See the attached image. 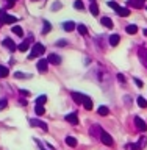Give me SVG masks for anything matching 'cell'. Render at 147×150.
Returning a JSON list of instances; mask_svg holds the SVG:
<instances>
[{
    "instance_id": "cell-24",
    "label": "cell",
    "mask_w": 147,
    "mask_h": 150,
    "mask_svg": "<svg viewBox=\"0 0 147 150\" xmlns=\"http://www.w3.org/2000/svg\"><path fill=\"white\" fill-rule=\"evenodd\" d=\"M52 30V23L50 22H47V21H44V28H42V35H47Z\"/></svg>"
},
{
    "instance_id": "cell-41",
    "label": "cell",
    "mask_w": 147,
    "mask_h": 150,
    "mask_svg": "<svg viewBox=\"0 0 147 150\" xmlns=\"http://www.w3.org/2000/svg\"><path fill=\"white\" fill-rule=\"evenodd\" d=\"M144 35H146V36H147V28H146V30H144Z\"/></svg>"
},
{
    "instance_id": "cell-26",
    "label": "cell",
    "mask_w": 147,
    "mask_h": 150,
    "mask_svg": "<svg viewBox=\"0 0 147 150\" xmlns=\"http://www.w3.org/2000/svg\"><path fill=\"white\" fill-rule=\"evenodd\" d=\"M77 30H78V33H80L82 36H85V35L88 33V28L85 27V25H82V23H78V25H77Z\"/></svg>"
},
{
    "instance_id": "cell-22",
    "label": "cell",
    "mask_w": 147,
    "mask_h": 150,
    "mask_svg": "<svg viewBox=\"0 0 147 150\" xmlns=\"http://www.w3.org/2000/svg\"><path fill=\"white\" fill-rule=\"evenodd\" d=\"M63 28H64L66 31H72L74 28H75V23H74V22H69V21H67V22H64V23H63Z\"/></svg>"
},
{
    "instance_id": "cell-7",
    "label": "cell",
    "mask_w": 147,
    "mask_h": 150,
    "mask_svg": "<svg viewBox=\"0 0 147 150\" xmlns=\"http://www.w3.org/2000/svg\"><path fill=\"white\" fill-rule=\"evenodd\" d=\"M135 125H136V128H138V130H141V131H147V124H146L143 119H141V117H138V116L135 117Z\"/></svg>"
},
{
    "instance_id": "cell-31",
    "label": "cell",
    "mask_w": 147,
    "mask_h": 150,
    "mask_svg": "<svg viewBox=\"0 0 147 150\" xmlns=\"http://www.w3.org/2000/svg\"><path fill=\"white\" fill-rule=\"evenodd\" d=\"M47 102V97L45 96H39L36 98V105H44V103Z\"/></svg>"
},
{
    "instance_id": "cell-9",
    "label": "cell",
    "mask_w": 147,
    "mask_h": 150,
    "mask_svg": "<svg viewBox=\"0 0 147 150\" xmlns=\"http://www.w3.org/2000/svg\"><path fill=\"white\" fill-rule=\"evenodd\" d=\"M114 11L119 14L121 17H127V16H130V9L129 8H122V6H119V5H117V8L114 9Z\"/></svg>"
},
{
    "instance_id": "cell-27",
    "label": "cell",
    "mask_w": 147,
    "mask_h": 150,
    "mask_svg": "<svg viewBox=\"0 0 147 150\" xmlns=\"http://www.w3.org/2000/svg\"><path fill=\"white\" fill-rule=\"evenodd\" d=\"M83 106L86 108L88 111H89V110H92V100H91V98H89V97H86V100L83 102Z\"/></svg>"
},
{
    "instance_id": "cell-34",
    "label": "cell",
    "mask_w": 147,
    "mask_h": 150,
    "mask_svg": "<svg viewBox=\"0 0 147 150\" xmlns=\"http://www.w3.org/2000/svg\"><path fill=\"white\" fill-rule=\"evenodd\" d=\"M6 105H8V102L5 100V98H0V110H5Z\"/></svg>"
},
{
    "instance_id": "cell-4",
    "label": "cell",
    "mask_w": 147,
    "mask_h": 150,
    "mask_svg": "<svg viewBox=\"0 0 147 150\" xmlns=\"http://www.w3.org/2000/svg\"><path fill=\"white\" fill-rule=\"evenodd\" d=\"M138 56H139V61L143 63V66L147 69V49L141 47V49L138 50Z\"/></svg>"
},
{
    "instance_id": "cell-15",
    "label": "cell",
    "mask_w": 147,
    "mask_h": 150,
    "mask_svg": "<svg viewBox=\"0 0 147 150\" xmlns=\"http://www.w3.org/2000/svg\"><path fill=\"white\" fill-rule=\"evenodd\" d=\"M30 42H31V36H28V38H27V41H23L22 44L19 45V50H21V52L28 50V44H30Z\"/></svg>"
},
{
    "instance_id": "cell-10",
    "label": "cell",
    "mask_w": 147,
    "mask_h": 150,
    "mask_svg": "<svg viewBox=\"0 0 147 150\" xmlns=\"http://www.w3.org/2000/svg\"><path fill=\"white\" fill-rule=\"evenodd\" d=\"M36 66H38V70H39V72H45L47 67H49V63H47V59H39L36 63Z\"/></svg>"
},
{
    "instance_id": "cell-11",
    "label": "cell",
    "mask_w": 147,
    "mask_h": 150,
    "mask_svg": "<svg viewBox=\"0 0 147 150\" xmlns=\"http://www.w3.org/2000/svg\"><path fill=\"white\" fill-rule=\"evenodd\" d=\"M72 98L75 100V103H83L86 100V96H85V94H80V92H72Z\"/></svg>"
},
{
    "instance_id": "cell-37",
    "label": "cell",
    "mask_w": 147,
    "mask_h": 150,
    "mask_svg": "<svg viewBox=\"0 0 147 150\" xmlns=\"http://www.w3.org/2000/svg\"><path fill=\"white\" fill-rule=\"evenodd\" d=\"M5 3H6V6H8V8L14 6V0H6V2H5Z\"/></svg>"
},
{
    "instance_id": "cell-36",
    "label": "cell",
    "mask_w": 147,
    "mask_h": 150,
    "mask_svg": "<svg viewBox=\"0 0 147 150\" xmlns=\"http://www.w3.org/2000/svg\"><path fill=\"white\" fill-rule=\"evenodd\" d=\"M117 78H119V81H121V83H125V77H124L122 74H117Z\"/></svg>"
},
{
    "instance_id": "cell-28",
    "label": "cell",
    "mask_w": 147,
    "mask_h": 150,
    "mask_svg": "<svg viewBox=\"0 0 147 150\" xmlns=\"http://www.w3.org/2000/svg\"><path fill=\"white\" fill-rule=\"evenodd\" d=\"M97 112H99V114H100V116H108V112H110V110H108L107 106H99Z\"/></svg>"
},
{
    "instance_id": "cell-6",
    "label": "cell",
    "mask_w": 147,
    "mask_h": 150,
    "mask_svg": "<svg viewBox=\"0 0 147 150\" xmlns=\"http://www.w3.org/2000/svg\"><path fill=\"white\" fill-rule=\"evenodd\" d=\"M146 136H141L139 141H138V144H133V145H129V149H133V150H143L146 147Z\"/></svg>"
},
{
    "instance_id": "cell-16",
    "label": "cell",
    "mask_w": 147,
    "mask_h": 150,
    "mask_svg": "<svg viewBox=\"0 0 147 150\" xmlns=\"http://www.w3.org/2000/svg\"><path fill=\"white\" fill-rule=\"evenodd\" d=\"M100 22H102V25L107 27V28H113V27H114V25H113V21H111L110 17H102Z\"/></svg>"
},
{
    "instance_id": "cell-18",
    "label": "cell",
    "mask_w": 147,
    "mask_h": 150,
    "mask_svg": "<svg viewBox=\"0 0 147 150\" xmlns=\"http://www.w3.org/2000/svg\"><path fill=\"white\" fill-rule=\"evenodd\" d=\"M127 5H129V6H133V8H143V2H139V0H129V2H127Z\"/></svg>"
},
{
    "instance_id": "cell-29",
    "label": "cell",
    "mask_w": 147,
    "mask_h": 150,
    "mask_svg": "<svg viewBox=\"0 0 147 150\" xmlns=\"http://www.w3.org/2000/svg\"><path fill=\"white\" fill-rule=\"evenodd\" d=\"M13 33H14V35H17V36H23V31H22V28L19 27V25H14L13 27Z\"/></svg>"
},
{
    "instance_id": "cell-17",
    "label": "cell",
    "mask_w": 147,
    "mask_h": 150,
    "mask_svg": "<svg viewBox=\"0 0 147 150\" xmlns=\"http://www.w3.org/2000/svg\"><path fill=\"white\" fill-rule=\"evenodd\" d=\"M125 31L129 33V35H135V33H138V25H135V23H130V25L125 28Z\"/></svg>"
},
{
    "instance_id": "cell-1",
    "label": "cell",
    "mask_w": 147,
    "mask_h": 150,
    "mask_svg": "<svg viewBox=\"0 0 147 150\" xmlns=\"http://www.w3.org/2000/svg\"><path fill=\"white\" fill-rule=\"evenodd\" d=\"M44 52H45V47L42 45V44H39V42H35V44H33V47H31L30 55H28V59H35L36 56H41Z\"/></svg>"
},
{
    "instance_id": "cell-44",
    "label": "cell",
    "mask_w": 147,
    "mask_h": 150,
    "mask_svg": "<svg viewBox=\"0 0 147 150\" xmlns=\"http://www.w3.org/2000/svg\"><path fill=\"white\" fill-rule=\"evenodd\" d=\"M146 9H147V6H146Z\"/></svg>"
},
{
    "instance_id": "cell-5",
    "label": "cell",
    "mask_w": 147,
    "mask_h": 150,
    "mask_svg": "<svg viewBox=\"0 0 147 150\" xmlns=\"http://www.w3.org/2000/svg\"><path fill=\"white\" fill-rule=\"evenodd\" d=\"M47 63H50L53 66H58V64H61V56L56 55V53H50L49 56H47Z\"/></svg>"
},
{
    "instance_id": "cell-42",
    "label": "cell",
    "mask_w": 147,
    "mask_h": 150,
    "mask_svg": "<svg viewBox=\"0 0 147 150\" xmlns=\"http://www.w3.org/2000/svg\"><path fill=\"white\" fill-rule=\"evenodd\" d=\"M41 150H45V149H42V147H41Z\"/></svg>"
},
{
    "instance_id": "cell-14",
    "label": "cell",
    "mask_w": 147,
    "mask_h": 150,
    "mask_svg": "<svg viewBox=\"0 0 147 150\" xmlns=\"http://www.w3.org/2000/svg\"><path fill=\"white\" fill-rule=\"evenodd\" d=\"M100 133H102V128L99 125H94L92 128H91V134L96 136V138H99V139H100Z\"/></svg>"
},
{
    "instance_id": "cell-21",
    "label": "cell",
    "mask_w": 147,
    "mask_h": 150,
    "mask_svg": "<svg viewBox=\"0 0 147 150\" xmlns=\"http://www.w3.org/2000/svg\"><path fill=\"white\" fill-rule=\"evenodd\" d=\"M119 39H121L119 35H111L108 41H110V44H111V45H117V44H119Z\"/></svg>"
},
{
    "instance_id": "cell-25",
    "label": "cell",
    "mask_w": 147,
    "mask_h": 150,
    "mask_svg": "<svg viewBox=\"0 0 147 150\" xmlns=\"http://www.w3.org/2000/svg\"><path fill=\"white\" fill-rule=\"evenodd\" d=\"M8 75H9L8 67H5V66H0V77L5 78V77H8Z\"/></svg>"
},
{
    "instance_id": "cell-35",
    "label": "cell",
    "mask_w": 147,
    "mask_h": 150,
    "mask_svg": "<svg viewBox=\"0 0 147 150\" xmlns=\"http://www.w3.org/2000/svg\"><path fill=\"white\" fill-rule=\"evenodd\" d=\"M108 6L113 8V9H116V8H117V3H116V2H108Z\"/></svg>"
},
{
    "instance_id": "cell-19",
    "label": "cell",
    "mask_w": 147,
    "mask_h": 150,
    "mask_svg": "<svg viewBox=\"0 0 147 150\" xmlns=\"http://www.w3.org/2000/svg\"><path fill=\"white\" fill-rule=\"evenodd\" d=\"M66 144H67L69 147H77V139L72 138V136H67V138H66Z\"/></svg>"
},
{
    "instance_id": "cell-40",
    "label": "cell",
    "mask_w": 147,
    "mask_h": 150,
    "mask_svg": "<svg viewBox=\"0 0 147 150\" xmlns=\"http://www.w3.org/2000/svg\"><path fill=\"white\" fill-rule=\"evenodd\" d=\"M60 6H61V5H60V3H55V5H53V9H58Z\"/></svg>"
},
{
    "instance_id": "cell-30",
    "label": "cell",
    "mask_w": 147,
    "mask_h": 150,
    "mask_svg": "<svg viewBox=\"0 0 147 150\" xmlns=\"http://www.w3.org/2000/svg\"><path fill=\"white\" fill-rule=\"evenodd\" d=\"M136 102H138V105L141 108H147V100H146L144 97H138V100H136Z\"/></svg>"
},
{
    "instance_id": "cell-39",
    "label": "cell",
    "mask_w": 147,
    "mask_h": 150,
    "mask_svg": "<svg viewBox=\"0 0 147 150\" xmlns=\"http://www.w3.org/2000/svg\"><path fill=\"white\" fill-rule=\"evenodd\" d=\"M56 45H66V41H58V42H56Z\"/></svg>"
},
{
    "instance_id": "cell-43",
    "label": "cell",
    "mask_w": 147,
    "mask_h": 150,
    "mask_svg": "<svg viewBox=\"0 0 147 150\" xmlns=\"http://www.w3.org/2000/svg\"><path fill=\"white\" fill-rule=\"evenodd\" d=\"M139 2H144V0H139Z\"/></svg>"
},
{
    "instance_id": "cell-8",
    "label": "cell",
    "mask_w": 147,
    "mask_h": 150,
    "mask_svg": "<svg viewBox=\"0 0 147 150\" xmlns=\"http://www.w3.org/2000/svg\"><path fill=\"white\" fill-rule=\"evenodd\" d=\"M3 47H6V49H9L11 52H14L16 50V44H14V41L13 39H9V38H6V39H3Z\"/></svg>"
},
{
    "instance_id": "cell-2",
    "label": "cell",
    "mask_w": 147,
    "mask_h": 150,
    "mask_svg": "<svg viewBox=\"0 0 147 150\" xmlns=\"http://www.w3.org/2000/svg\"><path fill=\"white\" fill-rule=\"evenodd\" d=\"M14 22H17V17L11 16V14H6L3 9L0 11V23L2 25H5V23H14Z\"/></svg>"
},
{
    "instance_id": "cell-38",
    "label": "cell",
    "mask_w": 147,
    "mask_h": 150,
    "mask_svg": "<svg viewBox=\"0 0 147 150\" xmlns=\"http://www.w3.org/2000/svg\"><path fill=\"white\" fill-rule=\"evenodd\" d=\"M135 83L136 84H138V86L141 88V86H143V81H141V80H138V78H135Z\"/></svg>"
},
{
    "instance_id": "cell-32",
    "label": "cell",
    "mask_w": 147,
    "mask_h": 150,
    "mask_svg": "<svg viewBox=\"0 0 147 150\" xmlns=\"http://www.w3.org/2000/svg\"><path fill=\"white\" fill-rule=\"evenodd\" d=\"M74 6L77 8V9H83L85 8V3L82 2V0H75V3H74Z\"/></svg>"
},
{
    "instance_id": "cell-23",
    "label": "cell",
    "mask_w": 147,
    "mask_h": 150,
    "mask_svg": "<svg viewBox=\"0 0 147 150\" xmlns=\"http://www.w3.org/2000/svg\"><path fill=\"white\" fill-rule=\"evenodd\" d=\"M35 112H36V116H42L45 112V110L42 105H35Z\"/></svg>"
},
{
    "instance_id": "cell-20",
    "label": "cell",
    "mask_w": 147,
    "mask_h": 150,
    "mask_svg": "<svg viewBox=\"0 0 147 150\" xmlns=\"http://www.w3.org/2000/svg\"><path fill=\"white\" fill-rule=\"evenodd\" d=\"M89 11H91L92 16H99V6H97V3H96V2H92V3H91V6H89Z\"/></svg>"
},
{
    "instance_id": "cell-13",
    "label": "cell",
    "mask_w": 147,
    "mask_h": 150,
    "mask_svg": "<svg viewBox=\"0 0 147 150\" xmlns=\"http://www.w3.org/2000/svg\"><path fill=\"white\" fill-rule=\"evenodd\" d=\"M66 120L69 122V124H72V125H78V117L75 112H70V114L66 116Z\"/></svg>"
},
{
    "instance_id": "cell-33",
    "label": "cell",
    "mask_w": 147,
    "mask_h": 150,
    "mask_svg": "<svg viewBox=\"0 0 147 150\" xmlns=\"http://www.w3.org/2000/svg\"><path fill=\"white\" fill-rule=\"evenodd\" d=\"M14 77L21 80V78H30V75H27V74H22V72H16V74H14Z\"/></svg>"
},
{
    "instance_id": "cell-45",
    "label": "cell",
    "mask_w": 147,
    "mask_h": 150,
    "mask_svg": "<svg viewBox=\"0 0 147 150\" xmlns=\"http://www.w3.org/2000/svg\"><path fill=\"white\" fill-rule=\"evenodd\" d=\"M92 2H94V0H92Z\"/></svg>"
},
{
    "instance_id": "cell-12",
    "label": "cell",
    "mask_w": 147,
    "mask_h": 150,
    "mask_svg": "<svg viewBox=\"0 0 147 150\" xmlns=\"http://www.w3.org/2000/svg\"><path fill=\"white\" fill-rule=\"evenodd\" d=\"M30 124L33 125V127H39V128L42 130V131H47L49 128H47V125L44 124V122H41V120H36V119H31L30 120Z\"/></svg>"
},
{
    "instance_id": "cell-3",
    "label": "cell",
    "mask_w": 147,
    "mask_h": 150,
    "mask_svg": "<svg viewBox=\"0 0 147 150\" xmlns=\"http://www.w3.org/2000/svg\"><path fill=\"white\" fill-rule=\"evenodd\" d=\"M100 141H102V142L105 144V145H113V144H114L113 138L107 133V131H103V130H102V133H100Z\"/></svg>"
}]
</instances>
